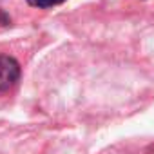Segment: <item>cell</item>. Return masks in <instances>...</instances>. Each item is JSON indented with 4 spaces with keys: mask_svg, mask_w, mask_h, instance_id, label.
<instances>
[{
    "mask_svg": "<svg viewBox=\"0 0 154 154\" xmlns=\"http://www.w3.org/2000/svg\"><path fill=\"white\" fill-rule=\"evenodd\" d=\"M65 2V0H27V4L33 6V8H38V9H47V8H53V6H58Z\"/></svg>",
    "mask_w": 154,
    "mask_h": 154,
    "instance_id": "2",
    "label": "cell"
},
{
    "mask_svg": "<svg viewBox=\"0 0 154 154\" xmlns=\"http://www.w3.org/2000/svg\"><path fill=\"white\" fill-rule=\"evenodd\" d=\"M20 78V65L13 56L0 54V93L9 91Z\"/></svg>",
    "mask_w": 154,
    "mask_h": 154,
    "instance_id": "1",
    "label": "cell"
}]
</instances>
